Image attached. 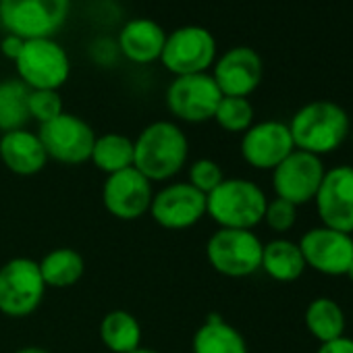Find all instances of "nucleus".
I'll return each instance as SVG.
<instances>
[{
    "mask_svg": "<svg viewBox=\"0 0 353 353\" xmlns=\"http://www.w3.org/2000/svg\"><path fill=\"white\" fill-rule=\"evenodd\" d=\"M351 320H353V314H351Z\"/></svg>",
    "mask_w": 353,
    "mask_h": 353,
    "instance_id": "obj_38",
    "label": "nucleus"
},
{
    "mask_svg": "<svg viewBox=\"0 0 353 353\" xmlns=\"http://www.w3.org/2000/svg\"><path fill=\"white\" fill-rule=\"evenodd\" d=\"M262 223H266V227L274 233H287L297 223V206H293L291 202H285L281 198L268 200Z\"/></svg>",
    "mask_w": 353,
    "mask_h": 353,
    "instance_id": "obj_30",
    "label": "nucleus"
},
{
    "mask_svg": "<svg viewBox=\"0 0 353 353\" xmlns=\"http://www.w3.org/2000/svg\"><path fill=\"white\" fill-rule=\"evenodd\" d=\"M23 44H26V40H21L19 36L7 34L5 40H3V44H0V52H3L9 61L15 63L17 57H19V52H21V48H23Z\"/></svg>",
    "mask_w": 353,
    "mask_h": 353,
    "instance_id": "obj_32",
    "label": "nucleus"
},
{
    "mask_svg": "<svg viewBox=\"0 0 353 353\" xmlns=\"http://www.w3.org/2000/svg\"><path fill=\"white\" fill-rule=\"evenodd\" d=\"M266 204L268 198L256 181L233 176L206 196V216L219 229L254 231L264 221Z\"/></svg>",
    "mask_w": 353,
    "mask_h": 353,
    "instance_id": "obj_3",
    "label": "nucleus"
},
{
    "mask_svg": "<svg viewBox=\"0 0 353 353\" xmlns=\"http://www.w3.org/2000/svg\"><path fill=\"white\" fill-rule=\"evenodd\" d=\"M241 158L258 170H274L293 150L289 125L283 121L254 123L241 135Z\"/></svg>",
    "mask_w": 353,
    "mask_h": 353,
    "instance_id": "obj_16",
    "label": "nucleus"
},
{
    "mask_svg": "<svg viewBox=\"0 0 353 353\" xmlns=\"http://www.w3.org/2000/svg\"><path fill=\"white\" fill-rule=\"evenodd\" d=\"M262 59L250 46H235L221 54L212 65V79L223 96L250 98L262 83Z\"/></svg>",
    "mask_w": 353,
    "mask_h": 353,
    "instance_id": "obj_17",
    "label": "nucleus"
},
{
    "mask_svg": "<svg viewBox=\"0 0 353 353\" xmlns=\"http://www.w3.org/2000/svg\"><path fill=\"white\" fill-rule=\"evenodd\" d=\"M264 243L254 231L216 229L206 241V260L214 272L245 279L260 270Z\"/></svg>",
    "mask_w": 353,
    "mask_h": 353,
    "instance_id": "obj_6",
    "label": "nucleus"
},
{
    "mask_svg": "<svg viewBox=\"0 0 353 353\" xmlns=\"http://www.w3.org/2000/svg\"><path fill=\"white\" fill-rule=\"evenodd\" d=\"M13 353H50V351H48V349H44V347L30 345V347H21V349H17V351H13Z\"/></svg>",
    "mask_w": 353,
    "mask_h": 353,
    "instance_id": "obj_33",
    "label": "nucleus"
},
{
    "mask_svg": "<svg viewBox=\"0 0 353 353\" xmlns=\"http://www.w3.org/2000/svg\"><path fill=\"white\" fill-rule=\"evenodd\" d=\"M38 137L48 154V160L67 166H79L90 162L96 133L81 117L63 112L57 119L40 125Z\"/></svg>",
    "mask_w": 353,
    "mask_h": 353,
    "instance_id": "obj_9",
    "label": "nucleus"
},
{
    "mask_svg": "<svg viewBox=\"0 0 353 353\" xmlns=\"http://www.w3.org/2000/svg\"><path fill=\"white\" fill-rule=\"evenodd\" d=\"M287 125L295 150L320 158L339 150L351 135L347 110L330 100H314L303 104Z\"/></svg>",
    "mask_w": 353,
    "mask_h": 353,
    "instance_id": "obj_2",
    "label": "nucleus"
},
{
    "mask_svg": "<svg viewBox=\"0 0 353 353\" xmlns=\"http://www.w3.org/2000/svg\"><path fill=\"white\" fill-rule=\"evenodd\" d=\"M148 214L166 231H188L206 216V196L188 181H168L154 192Z\"/></svg>",
    "mask_w": 353,
    "mask_h": 353,
    "instance_id": "obj_11",
    "label": "nucleus"
},
{
    "mask_svg": "<svg viewBox=\"0 0 353 353\" xmlns=\"http://www.w3.org/2000/svg\"><path fill=\"white\" fill-rule=\"evenodd\" d=\"M166 42V32L152 19H131L119 34V48L123 57L135 65H150L160 61Z\"/></svg>",
    "mask_w": 353,
    "mask_h": 353,
    "instance_id": "obj_19",
    "label": "nucleus"
},
{
    "mask_svg": "<svg viewBox=\"0 0 353 353\" xmlns=\"http://www.w3.org/2000/svg\"><path fill=\"white\" fill-rule=\"evenodd\" d=\"M141 324L127 310H112L100 322V341L110 353H131L141 347Z\"/></svg>",
    "mask_w": 353,
    "mask_h": 353,
    "instance_id": "obj_23",
    "label": "nucleus"
},
{
    "mask_svg": "<svg viewBox=\"0 0 353 353\" xmlns=\"http://www.w3.org/2000/svg\"><path fill=\"white\" fill-rule=\"evenodd\" d=\"M216 61V40L202 26H183L166 36L160 63L174 77L208 73Z\"/></svg>",
    "mask_w": 353,
    "mask_h": 353,
    "instance_id": "obj_8",
    "label": "nucleus"
},
{
    "mask_svg": "<svg viewBox=\"0 0 353 353\" xmlns=\"http://www.w3.org/2000/svg\"><path fill=\"white\" fill-rule=\"evenodd\" d=\"M131 353H160V351H156V349H148V347H139V349H135V351H131Z\"/></svg>",
    "mask_w": 353,
    "mask_h": 353,
    "instance_id": "obj_34",
    "label": "nucleus"
},
{
    "mask_svg": "<svg viewBox=\"0 0 353 353\" xmlns=\"http://www.w3.org/2000/svg\"><path fill=\"white\" fill-rule=\"evenodd\" d=\"M28 108H30V119L38 121L40 125H44L65 112L63 98L57 90H32Z\"/></svg>",
    "mask_w": 353,
    "mask_h": 353,
    "instance_id": "obj_29",
    "label": "nucleus"
},
{
    "mask_svg": "<svg viewBox=\"0 0 353 353\" xmlns=\"http://www.w3.org/2000/svg\"><path fill=\"white\" fill-rule=\"evenodd\" d=\"M212 121H216V125L227 133L243 135L254 125V106H252L250 98L223 96Z\"/></svg>",
    "mask_w": 353,
    "mask_h": 353,
    "instance_id": "obj_27",
    "label": "nucleus"
},
{
    "mask_svg": "<svg viewBox=\"0 0 353 353\" xmlns=\"http://www.w3.org/2000/svg\"><path fill=\"white\" fill-rule=\"evenodd\" d=\"M305 268H307L305 260L295 241L279 237V239L264 243L260 270H264L272 281L293 283L303 274Z\"/></svg>",
    "mask_w": 353,
    "mask_h": 353,
    "instance_id": "obj_21",
    "label": "nucleus"
},
{
    "mask_svg": "<svg viewBox=\"0 0 353 353\" xmlns=\"http://www.w3.org/2000/svg\"><path fill=\"white\" fill-rule=\"evenodd\" d=\"M133 166L152 183H168L190 160V139L172 121H154L133 139Z\"/></svg>",
    "mask_w": 353,
    "mask_h": 353,
    "instance_id": "obj_1",
    "label": "nucleus"
},
{
    "mask_svg": "<svg viewBox=\"0 0 353 353\" xmlns=\"http://www.w3.org/2000/svg\"><path fill=\"white\" fill-rule=\"evenodd\" d=\"M15 69L19 79L30 90H61L71 75L67 50L54 38L26 40Z\"/></svg>",
    "mask_w": 353,
    "mask_h": 353,
    "instance_id": "obj_7",
    "label": "nucleus"
},
{
    "mask_svg": "<svg viewBox=\"0 0 353 353\" xmlns=\"http://www.w3.org/2000/svg\"><path fill=\"white\" fill-rule=\"evenodd\" d=\"M46 285L34 258L17 256L0 266V314L9 318L32 316L44 301Z\"/></svg>",
    "mask_w": 353,
    "mask_h": 353,
    "instance_id": "obj_5",
    "label": "nucleus"
},
{
    "mask_svg": "<svg viewBox=\"0 0 353 353\" xmlns=\"http://www.w3.org/2000/svg\"><path fill=\"white\" fill-rule=\"evenodd\" d=\"M324 162L320 156L293 150L274 170H272V190L274 196L291 202L293 206H303L314 202L318 188L324 179Z\"/></svg>",
    "mask_w": 353,
    "mask_h": 353,
    "instance_id": "obj_12",
    "label": "nucleus"
},
{
    "mask_svg": "<svg viewBox=\"0 0 353 353\" xmlns=\"http://www.w3.org/2000/svg\"><path fill=\"white\" fill-rule=\"evenodd\" d=\"M345 276H347V279H349V281L353 283V262L349 264V268H347V272H345Z\"/></svg>",
    "mask_w": 353,
    "mask_h": 353,
    "instance_id": "obj_35",
    "label": "nucleus"
},
{
    "mask_svg": "<svg viewBox=\"0 0 353 353\" xmlns=\"http://www.w3.org/2000/svg\"><path fill=\"white\" fill-rule=\"evenodd\" d=\"M0 160L17 176H34L48 164V154L30 129H15L0 133Z\"/></svg>",
    "mask_w": 353,
    "mask_h": 353,
    "instance_id": "obj_18",
    "label": "nucleus"
},
{
    "mask_svg": "<svg viewBox=\"0 0 353 353\" xmlns=\"http://www.w3.org/2000/svg\"><path fill=\"white\" fill-rule=\"evenodd\" d=\"M154 183L135 168L108 174L102 185V206L117 221H137L150 212Z\"/></svg>",
    "mask_w": 353,
    "mask_h": 353,
    "instance_id": "obj_13",
    "label": "nucleus"
},
{
    "mask_svg": "<svg viewBox=\"0 0 353 353\" xmlns=\"http://www.w3.org/2000/svg\"><path fill=\"white\" fill-rule=\"evenodd\" d=\"M316 353H353V339L351 336H339L328 343H320Z\"/></svg>",
    "mask_w": 353,
    "mask_h": 353,
    "instance_id": "obj_31",
    "label": "nucleus"
},
{
    "mask_svg": "<svg viewBox=\"0 0 353 353\" xmlns=\"http://www.w3.org/2000/svg\"><path fill=\"white\" fill-rule=\"evenodd\" d=\"M133 158H135V150H133V139L129 135H123V133L96 135L92 156H90V162L96 166V170L108 176L125 168H131Z\"/></svg>",
    "mask_w": 353,
    "mask_h": 353,
    "instance_id": "obj_24",
    "label": "nucleus"
},
{
    "mask_svg": "<svg viewBox=\"0 0 353 353\" xmlns=\"http://www.w3.org/2000/svg\"><path fill=\"white\" fill-rule=\"evenodd\" d=\"M322 227L353 233V166L341 164L324 172L314 198Z\"/></svg>",
    "mask_w": 353,
    "mask_h": 353,
    "instance_id": "obj_14",
    "label": "nucleus"
},
{
    "mask_svg": "<svg viewBox=\"0 0 353 353\" xmlns=\"http://www.w3.org/2000/svg\"><path fill=\"white\" fill-rule=\"evenodd\" d=\"M303 320L310 334H314L320 343H328L343 336L347 326L343 307L330 297H316L314 301H310Z\"/></svg>",
    "mask_w": 353,
    "mask_h": 353,
    "instance_id": "obj_25",
    "label": "nucleus"
},
{
    "mask_svg": "<svg viewBox=\"0 0 353 353\" xmlns=\"http://www.w3.org/2000/svg\"><path fill=\"white\" fill-rule=\"evenodd\" d=\"M305 266L324 276H345L353 262V241L349 233L328 227H314L297 241Z\"/></svg>",
    "mask_w": 353,
    "mask_h": 353,
    "instance_id": "obj_15",
    "label": "nucleus"
},
{
    "mask_svg": "<svg viewBox=\"0 0 353 353\" xmlns=\"http://www.w3.org/2000/svg\"><path fill=\"white\" fill-rule=\"evenodd\" d=\"M30 88L17 79H3L0 81V133L26 129L30 119Z\"/></svg>",
    "mask_w": 353,
    "mask_h": 353,
    "instance_id": "obj_26",
    "label": "nucleus"
},
{
    "mask_svg": "<svg viewBox=\"0 0 353 353\" xmlns=\"http://www.w3.org/2000/svg\"><path fill=\"white\" fill-rule=\"evenodd\" d=\"M227 179L223 166L212 158H198L188 166V183L200 194H212Z\"/></svg>",
    "mask_w": 353,
    "mask_h": 353,
    "instance_id": "obj_28",
    "label": "nucleus"
},
{
    "mask_svg": "<svg viewBox=\"0 0 353 353\" xmlns=\"http://www.w3.org/2000/svg\"><path fill=\"white\" fill-rule=\"evenodd\" d=\"M223 94L210 73L174 77L166 88V106L183 123H206L214 119Z\"/></svg>",
    "mask_w": 353,
    "mask_h": 353,
    "instance_id": "obj_10",
    "label": "nucleus"
},
{
    "mask_svg": "<svg viewBox=\"0 0 353 353\" xmlns=\"http://www.w3.org/2000/svg\"><path fill=\"white\" fill-rule=\"evenodd\" d=\"M192 353H250L245 336L223 316H208L192 336Z\"/></svg>",
    "mask_w": 353,
    "mask_h": 353,
    "instance_id": "obj_20",
    "label": "nucleus"
},
{
    "mask_svg": "<svg viewBox=\"0 0 353 353\" xmlns=\"http://www.w3.org/2000/svg\"><path fill=\"white\" fill-rule=\"evenodd\" d=\"M69 11L71 0H0V23L21 40L54 38Z\"/></svg>",
    "mask_w": 353,
    "mask_h": 353,
    "instance_id": "obj_4",
    "label": "nucleus"
},
{
    "mask_svg": "<svg viewBox=\"0 0 353 353\" xmlns=\"http://www.w3.org/2000/svg\"><path fill=\"white\" fill-rule=\"evenodd\" d=\"M38 264L46 289H69L85 274V260L73 248H54Z\"/></svg>",
    "mask_w": 353,
    "mask_h": 353,
    "instance_id": "obj_22",
    "label": "nucleus"
},
{
    "mask_svg": "<svg viewBox=\"0 0 353 353\" xmlns=\"http://www.w3.org/2000/svg\"><path fill=\"white\" fill-rule=\"evenodd\" d=\"M349 137H351V143H353V129H351V135Z\"/></svg>",
    "mask_w": 353,
    "mask_h": 353,
    "instance_id": "obj_36",
    "label": "nucleus"
},
{
    "mask_svg": "<svg viewBox=\"0 0 353 353\" xmlns=\"http://www.w3.org/2000/svg\"><path fill=\"white\" fill-rule=\"evenodd\" d=\"M351 241H353V233H351Z\"/></svg>",
    "mask_w": 353,
    "mask_h": 353,
    "instance_id": "obj_37",
    "label": "nucleus"
}]
</instances>
